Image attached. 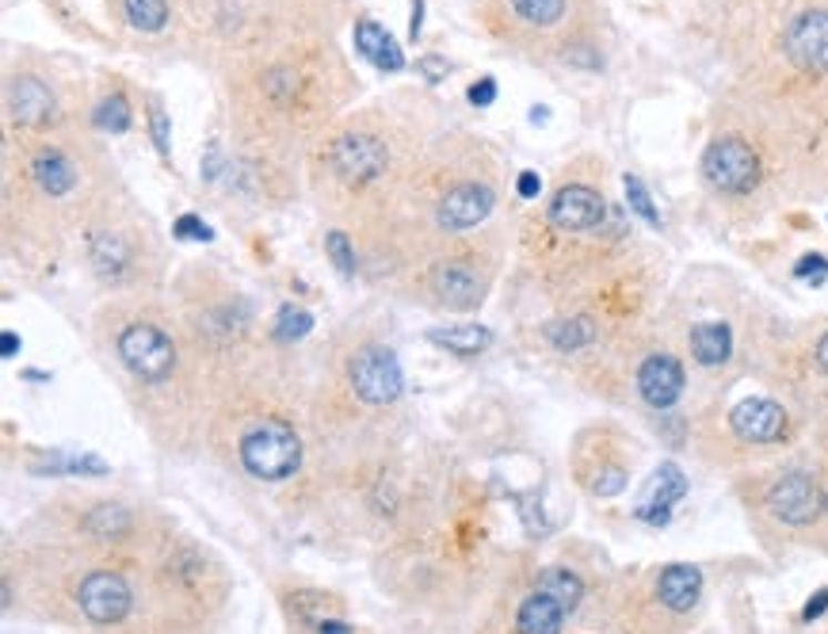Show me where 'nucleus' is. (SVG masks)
<instances>
[{"mask_svg":"<svg viewBox=\"0 0 828 634\" xmlns=\"http://www.w3.org/2000/svg\"><path fill=\"white\" fill-rule=\"evenodd\" d=\"M241 462L260 482H283L298 470L301 462V440L287 421H264L248 428L241 440Z\"/></svg>","mask_w":828,"mask_h":634,"instance_id":"f257e3e1","label":"nucleus"},{"mask_svg":"<svg viewBox=\"0 0 828 634\" xmlns=\"http://www.w3.org/2000/svg\"><path fill=\"white\" fill-rule=\"evenodd\" d=\"M760 153L753 150L745 139L726 134V139H714L703 153V176L714 192L722 195H748L760 184Z\"/></svg>","mask_w":828,"mask_h":634,"instance_id":"f03ea898","label":"nucleus"},{"mask_svg":"<svg viewBox=\"0 0 828 634\" xmlns=\"http://www.w3.org/2000/svg\"><path fill=\"white\" fill-rule=\"evenodd\" d=\"M119 359L131 367L142 382H165L176 367V348L157 325H131L119 333Z\"/></svg>","mask_w":828,"mask_h":634,"instance_id":"7ed1b4c3","label":"nucleus"},{"mask_svg":"<svg viewBox=\"0 0 828 634\" xmlns=\"http://www.w3.org/2000/svg\"><path fill=\"white\" fill-rule=\"evenodd\" d=\"M351 387H356V393L367 406H390V401H398L405 390L398 356L386 345H367L364 352L351 359Z\"/></svg>","mask_w":828,"mask_h":634,"instance_id":"20e7f679","label":"nucleus"},{"mask_svg":"<svg viewBox=\"0 0 828 634\" xmlns=\"http://www.w3.org/2000/svg\"><path fill=\"white\" fill-rule=\"evenodd\" d=\"M783 54L798 73H828V8H806L787 23Z\"/></svg>","mask_w":828,"mask_h":634,"instance_id":"39448f33","label":"nucleus"},{"mask_svg":"<svg viewBox=\"0 0 828 634\" xmlns=\"http://www.w3.org/2000/svg\"><path fill=\"white\" fill-rule=\"evenodd\" d=\"M76 604H81V612L89 623H96V627H115V623H123L126 615H131L134 593L119 573L96 570L81 581V589H76Z\"/></svg>","mask_w":828,"mask_h":634,"instance_id":"423d86ee","label":"nucleus"},{"mask_svg":"<svg viewBox=\"0 0 828 634\" xmlns=\"http://www.w3.org/2000/svg\"><path fill=\"white\" fill-rule=\"evenodd\" d=\"M767 509H771L775 520H783V524L806 528L821 517V493H817L809 474H783L779 482L767 490Z\"/></svg>","mask_w":828,"mask_h":634,"instance_id":"0eeeda50","label":"nucleus"},{"mask_svg":"<svg viewBox=\"0 0 828 634\" xmlns=\"http://www.w3.org/2000/svg\"><path fill=\"white\" fill-rule=\"evenodd\" d=\"M333 168L348 184H370L386 168V145L375 134H340L333 145Z\"/></svg>","mask_w":828,"mask_h":634,"instance_id":"6e6552de","label":"nucleus"},{"mask_svg":"<svg viewBox=\"0 0 828 634\" xmlns=\"http://www.w3.org/2000/svg\"><path fill=\"white\" fill-rule=\"evenodd\" d=\"M603 218H607V203H603L596 187L569 184L550 200V222L558 229H565V234H589Z\"/></svg>","mask_w":828,"mask_h":634,"instance_id":"1a4fd4ad","label":"nucleus"},{"mask_svg":"<svg viewBox=\"0 0 828 634\" xmlns=\"http://www.w3.org/2000/svg\"><path fill=\"white\" fill-rule=\"evenodd\" d=\"M729 428L745 443H779L787 436V409L771 398H748L729 413Z\"/></svg>","mask_w":828,"mask_h":634,"instance_id":"9d476101","label":"nucleus"},{"mask_svg":"<svg viewBox=\"0 0 828 634\" xmlns=\"http://www.w3.org/2000/svg\"><path fill=\"white\" fill-rule=\"evenodd\" d=\"M684 493H687L684 470H679L676 462H661L657 474H653L650 485H645L642 501H637L634 517L645 520V524H653V528H664L672 520V509H676V501H684Z\"/></svg>","mask_w":828,"mask_h":634,"instance_id":"9b49d317","label":"nucleus"},{"mask_svg":"<svg viewBox=\"0 0 828 634\" xmlns=\"http://www.w3.org/2000/svg\"><path fill=\"white\" fill-rule=\"evenodd\" d=\"M637 393L650 401L653 409H672L684 393V367L672 356H650L637 367Z\"/></svg>","mask_w":828,"mask_h":634,"instance_id":"f8f14e48","label":"nucleus"},{"mask_svg":"<svg viewBox=\"0 0 828 634\" xmlns=\"http://www.w3.org/2000/svg\"><path fill=\"white\" fill-rule=\"evenodd\" d=\"M489 211H493V192L481 184H462L443 195L436 218H439V226H447V229H470V226H478V222H485Z\"/></svg>","mask_w":828,"mask_h":634,"instance_id":"ddd939ff","label":"nucleus"},{"mask_svg":"<svg viewBox=\"0 0 828 634\" xmlns=\"http://www.w3.org/2000/svg\"><path fill=\"white\" fill-rule=\"evenodd\" d=\"M431 290H436V298L443 306H451V310H473V306L481 303V279L473 268H466V264H439L436 272H431Z\"/></svg>","mask_w":828,"mask_h":634,"instance_id":"4468645a","label":"nucleus"},{"mask_svg":"<svg viewBox=\"0 0 828 634\" xmlns=\"http://www.w3.org/2000/svg\"><path fill=\"white\" fill-rule=\"evenodd\" d=\"M698 593H703V573H698V565L676 562L657 577V596L668 612H692L698 604Z\"/></svg>","mask_w":828,"mask_h":634,"instance_id":"2eb2a0df","label":"nucleus"},{"mask_svg":"<svg viewBox=\"0 0 828 634\" xmlns=\"http://www.w3.org/2000/svg\"><path fill=\"white\" fill-rule=\"evenodd\" d=\"M356 47H359V54H364L370 65H378L382 73H398L405 65L401 47L390 39V31L378 28L375 20L356 23Z\"/></svg>","mask_w":828,"mask_h":634,"instance_id":"dca6fc26","label":"nucleus"},{"mask_svg":"<svg viewBox=\"0 0 828 634\" xmlns=\"http://www.w3.org/2000/svg\"><path fill=\"white\" fill-rule=\"evenodd\" d=\"M562 620L565 607L558 600H550L546 593H534L520 604L515 612V631L520 634H562Z\"/></svg>","mask_w":828,"mask_h":634,"instance_id":"f3484780","label":"nucleus"},{"mask_svg":"<svg viewBox=\"0 0 828 634\" xmlns=\"http://www.w3.org/2000/svg\"><path fill=\"white\" fill-rule=\"evenodd\" d=\"M12 111L20 123L42 126L50 115H54V96H50L47 84H39L34 76H23V81L12 89Z\"/></svg>","mask_w":828,"mask_h":634,"instance_id":"a211bd4d","label":"nucleus"},{"mask_svg":"<svg viewBox=\"0 0 828 634\" xmlns=\"http://www.w3.org/2000/svg\"><path fill=\"white\" fill-rule=\"evenodd\" d=\"M733 352V333L722 321H703L692 329V356L703 367H722Z\"/></svg>","mask_w":828,"mask_h":634,"instance_id":"6ab92c4d","label":"nucleus"},{"mask_svg":"<svg viewBox=\"0 0 828 634\" xmlns=\"http://www.w3.org/2000/svg\"><path fill=\"white\" fill-rule=\"evenodd\" d=\"M428 340L454 356H478L493 345V333L485 325H447V329H431Z\"/></svg>","mask_w":828,"mask_h":634,"instance_id":"aec40b11","label":"nucleus"},{"mask_svg":"<svg viewBox=\"0 0 828 634\" xmlns=\"http://www.w3.org/2000/svg\"><path fill=\"white\" fill-rule=\"evenodd\" d=\"M534 593H546L550 600H558L565 612H573V607L584 600V581L576 577L573 570H562V565H554V570H542L539 573V589H534Z\"/></svg>","mask_w":828,"mask_h":634,"instance_id":"412c9836","label":"nucleus"},{"mask_svg":"<svg viewBox=\"0 0 828 634\" xmlns=\"http://www.w3.org/2000/svg\"><path fill=\"white\" fill-rule=\"evenodd\" d=\"M546 340L558 352H576V348H589L596 340V325H592V317H562L546 329Z\"/></svg>","mask_w":828,"mask_h":634,"instance_id":"4be33fe9","label":"nucleus"},{"mask_svg":"<svg viewBox=\"0 0 828 634\" xmlns=\"http://www.w3.org/2000/svg\"><path fill=\"white\" fill-rule=\"evenodd\" d=\"M34 180H39L42 192L65 195V192H73L76 173H73V165H69L62 153H42V157L34 161Z\"/></svg>","mask_w":828,"mask_h":634,"instance_id":"5701e85b","label":"nucleus"},{"mask_svg":"<svg viewBox=\"0 0 828 634\" xmlns=\"http://www.w3.org/2000/svg\"><path fill=\"white\" fill-rule=\"evenodd\" d=\"M569 0H512V12L520 16V20L534 23V28H550V23H558L565 16Z\"/></svg>","mask_w":828,"mask_h":634,"instance_id":"b1692460","label":"nucleus"},{"mask_svg":"<svg viewBox=\"0 0 828 634\" xmlns=\"http://www.w3.org/2000/svg\"><path fill=\"white\" fill-rule=\"evenodd\" d=\"M126 16L137 31H161L168 23V4L165 0H126Z\"/></svg>","mask_w":828,"mask_h":634,"instance_id":"393cba45","label":"nucleus"},{"mask_svg":"<svg viewBox=\"0 0 828 634\" xmlns=\"http://www.w3.org/2000/svg\"><path fill=\"white\" fill-rule=\"evenodd\" d=\"M131 512L123 509V504H100L96 512L89 517V531L92 535H123V531H131Z\"/></svg>","mask_w":828,"mask_h":634,"instance_id":"a878e982","label":"nucleus"},{"mask_svg":"<svg viewBox=\"0 0 828 634\" xmlns=\"http://www.w3.org/2000/svg\"><path fill=\"white\" fill-rule=\"evenodd\" d=\"M96 123L103 131L111 134H123L131 131V104H126V96H108L103 104L96 108Z\"/></svg>","mask_w":828,"mask_h":634,"instance_id":"bb28decb","label":"nucleus"},{"mask_svg":"<svg viewBox=\"0 0 828 634\" xmlns=\"http://www.w3.org/2000/svg\"><path fill=\"white\" fill-rule=\"evenodd\" d=\"M309 329H314V317L306 310H295V306L279 310V325H275V337L279 340H298V337H306Z\"/></svg>","mask_w":828,"mask_h":634,"instance_id":"cd10ccee","label":"nucleus"},{"mask_svg":"<svg viewBox=\"0 0 828 634\" xmlns=\"http://www.w3.org/2000/svg\"><path fill=\"white\" fill-rule=\"evenodd\" d=\"M626 195H630V207H634L637 214H642L650 226H657L661 229V214H657V207H653V200H650V192H645V184L637 176H626Z\"/></svg>","mask_w":828,"mask_h":634,"instance_id":"c85d7f7f","label":"nucleus"},{"mask_svg":"<svg viewBox=\"0 0 828 634\" xmlns=\"http://www.w3.org/2000/svg\"><path fill=\"white\" fill-rule=\"evenodd\" d=\"M325 248H329L333 264L344 272V276H351V272H356V253H351V242H348V237L336 234V229H333V234L325 237Z\"/></svg>","mask_w":828,"mask_h":634,"instance_id":"c756f323","label":"nucleus"},{"mask_svg":"<svg viewBox=\"0 0 828 634\" xmlns=\"http://www.w3.org/2000/svg\"><path fill=\"white\" fill-rule=\"evenodd\" d=\"M626 490V470L623 467H603L600 478L592 482V493L596 497H615Z\"/></svg>","mask_w":828,"mask_h":634,"instance_id":"7c9ffc66","label":"nucleus"},{"mask_svg":"<svg viewBox=\"0 0 828 634\" xmlns=\"http://www.w3.org/2000/svg\"><path fill=\"white\" fill-rule=\"evenodd\" d=\"M92 253H96V264L103 272H108V264H111V268H119V264H123V245H119L115 237H96Z\"/></svg>","mask_w":828,"mask_h":634,"instance_id":"2f4dec72","label":"nucleus"},{"mask_svg":"<svg viewBox=\"0 0 828 634\" xmlns=\"http://www.w3.org/2000/svg\"><path fill=\"white\" fill-rule=\"evenodd\" d=\"M795 276H798V279H814V283H825V279H828V260H825V256H817V253H809L806 260H798Z\"/></svg>","mask_w":828,"mask_h":634,"instance_id":"473e14b6","label":"nucleus"},{"mask_svg":"<svg viewBox=\"0 0 828 634\" xmlns=\"http://www.w3.org/2000/svg\"><path fill=\"white\" fill-rule=\"evenodd\" d=\"M176 237H192V242H211V229H206L203 218H195V214H184V218H176Z\"/></svg>","mask_w":828,"mask_h":634,"instance_id":"72a5a7b5","label":"nucleus"},{"mask_svg":"<svg viewBox=\"0 0 828 634\" xmlns=\"http://www.w3.org/2000/svg\"><path fill=\"white\" fill-rule=\"evenodd\" d=\"M150 126H153V142H157V150L168 157V115H165V108H161V104L150 108Z\"/></svg>","mask_w":828,"mask_h":634,"instance_id":"f704fd0d","label":"nucleus"},{"mask_svg":"<svg viewBox=\"0 0 828 634\" xmlns=\"http://www.w3.org/2000/svg\"><path fill=\"white\" fill-rule=\"evenodd\" d=\"M493 100H497V81H493V76H481L478 84H470V104L489 108Z\"/></svg>","mask_w":828,"mask_h":634,"instance_id":"c9c22d12","label":"nucleus"},{"mask_svg":"<svg viewBox=\"0 0 828 634\" xmlns=\"http://www.w3.org/2000/svg\"><path fill=\"white\" fill-rule=\"evenodd\" d=\"M828 612V589H821L817 596H809V604L801 607V620L806 623H814V620H821V615Z\"/></svg>","mask_w":828,"mask_h":634,"instance_id":"e433bc0d","label":"nucleus"},{"mask_svg":"<svg viewBox=\"0 0 828 634\" xmlns=\"http://www.w3.org/2000/svg\"><path fill=\"white\" fill-rule=\"evenodd\" d=\"M417 70L425 73L428 81H439V76L447 73V62H443V58H420V62H417Z\"/></svg>","mask_w":828,"mask_h":634,"instance_id":"4c0bfd02","label":"nucleus"},{"mask_svg":"<svg viewBox=\"0 0 828 634\" xmlns=\"http://www.w3.org/2000/svg\"><path fill=\"white\" fill-rule=\"evenodd\" d=\"M515 187H520L523 200H534V195H539V187H542V180H539V173H520V184H515Z\"/></svg>","mask_w":828,"mask_h":634,"instance_id":"58836bf2","label":"nucleus"},{"mask_svg":"<svg viewBox=\"0 0 828 634\" xmlns=\"http://www.w3.org/2000/svg\"><path fill=\"white\" fill-rule=\"evenodd\" d=\"M16 352H20V337H16V333H4V337H0V356L12 359Z\"/></svg>","mask_w":828,"mask_h":634,"instance_id":"ea45409f","label":"nucleus"},{"mask_svg":"<svg viewBox=\"0 0 828 634\" xmlns=\"http://www.w3.org/2000/svg\"><path fill=\"white\" fill-rule=\"evenodd\" d=\"M321 634H351V627L344 620H321Z\"/></svg>","mask_w":828,"mask_h":634,"instance_id":"a19ab883","label":"nucleus"},{"mask_svg":"<svg viewBox=\"0 0 828 634\" xmlns=\"http://www.w3.org/2000/svg\"><path fill=\"white\" fill-rule=\"evenodd\" d=\"M817 364H821V371L828 375V333L821 337V345H817Z\"/></svg>","mask_w":828,"mask_h":634,"instance_id":"79ce46f5","label":"nucleus"},{"mask_svg":"<svg viewBox=\"0 0 828 634\" xmlns=\"http://www.w3.org/2000/svg\"><path fill=\"white\" fill-rule=\"evenodd\" d=\"M825 509H828V493H825Z\"/></svg>","mask_w":828,"mask_h":634,"instance_id":"37998d69","label":"nucleus"}]
</instances>
